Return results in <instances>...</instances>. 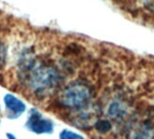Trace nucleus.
Instances as JSON below:
<instances>
[{
  "label": "nucleus",
  "mask_w": 154,
  "mask_h": 139,
  "mask_svg": "<svg viewBox=\"0 0 154 139\" xmlns=\"http://www.w3.org/2000/svg\"><path fill=\"white\" fill-rule=\"evenodd\" d=\"M19 77L38 98H45L52 93L63 80L59 70L52 61L29 54L19 62Z\"/></svg>",
  "instance_id": "1"
},
{
  "label": "nucleus",
  "mask_w": 154,
  "mask_h": 139,
  "mask_svg": "<svg viewBox=\"0 0 154 139\" xmlns=\"http://www.w3.org/2000/svg\"><path fill=\"white\" fill-rule=\"evenodd\" d=\"M92 99V90L84 81H74L70 83L62 91L59 102L67 108L82 109L85 108Z\"/></svg>",
  "instance_id": "2"
},
{
  "label": "nucleus",
  "mask_w": 154,
  "mask_h": 139,
  "mask_svg": "<svg viewBox=\"0 0 154 139\" xmlns=\"http://www.w3.org/2000/svg\"><path fill=\"white\" fill-rule=\"evenodd\" d=\"M26 126L30 131L35 134L50 133L53 130V123L43 117V116L35 109L30 111Z\"/></svg>",
  "instance_id": "3"
},
{
  "label": "nucleus",
  "mask_w": 154,
  "mask_h": 139,
  "mask_svg": "<svg viewBox=\"0 0 154 139\" xmlns=\"http://www.w3.org/2000/svg\"><path fill=\"white\" fill-rule=\"evenodd\" d=\"M4 102L7 109V117L9 119H16L20 117L26 109V104L16 96L7 94L4 97Z\"/></svg>",
  "instance_id": "4"
},
{
  "label": "nucleus",
  "mask_w": 154,
  "mask_h": 139,
  "mask_svg": "<svg viewBox=\"0 0 154 139\" xmlns=\"http://www.w3.org/2000/svg\"><path fill=\"white\" fill-rule=\"evenodd\" d=\"M128 135V139H154V126L149 122H140L131 128Z\"/></svg>",
  "instance_id": "5"
},
{
  "label": "nucleus",
  "mask_w": 154,
  "mask_h": 139,
  "mask_svg": "<svg viewBox=\"0 0 154 139\" xmlns=\"http://www.w3.org/2000/svg\"><path fill=\"white\" fill-rule=\"evenodd\" d=\"M126 108L127 107L120 100H115V101H112L109 108H108V115L111 117H121L122 116H124L125 112H126Z\"/></svg>",
  "instance_id": "6"
},
{
  "label": "nucleus",
  "mask_w": 154,
  "mask_h": 139,
  "mask_svg": "<svg viewBox=\"0 0 154 139\" xmlns=\"http://www.w3.org/2000/svg\"><path fill=\"white\" fill-rule=\"evenodd\" d=\"M60 137H61V139H83L80 135L73 134L72 132H70V131L62 132Z\"/></svg>",
  "instance_id": "7"
},
{
  "label": "nucleus",
  "mask_w": 154,
  "mask_h": 139,
  "mask_svg": "<svg viewBox=\"0 0 154 139\" xmlns=\"http://www.w3.org/2000/svg\"><path fill=\"white\" fill-rule=\"evenodd\" d=\"M5 53H4V51H3V47L1 46V44H0V65H1V63L4 62V58H5Z\"/></svg>",
  "instance_id": "8"
},
{
  "label": "nucleus",
  "mask_w": 154,
  "mask_h": 139,
  "mask_svg": "<svg viewBox=\"0 0 154 139\" xmlns=\"http://www.w3.org/2000/svg\"><path fill=\"white\" fill-rule=\"evenodd\" d=\"M7 136H8V139H17V138H16V136H15L13 134H11V133H8V134L7 135Z\"/></svg>",
  "instance_id": "9"
}]
</instances>
